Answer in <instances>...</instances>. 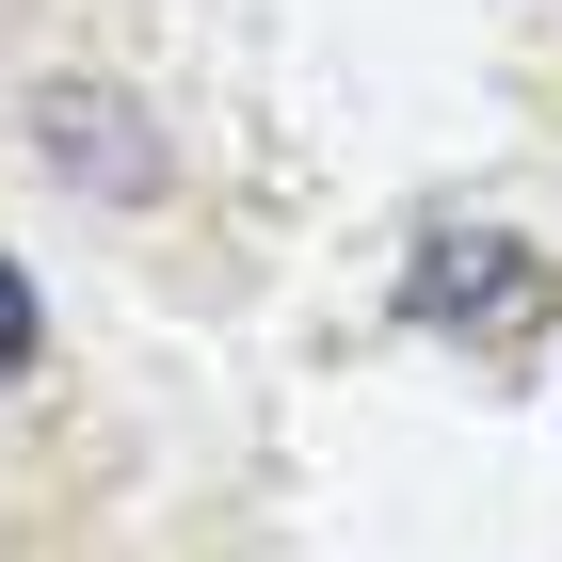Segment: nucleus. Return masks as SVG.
I'll list each match as a JSON object with an SVG mask.
<instances>
[{
	"instance_id": "obj_3",
	"label": "nucleus",
	"mask_w": 562,
	"mask_h": 562,
	"mask_svg": "<svg viewBox=\"0 0 562 562\" xmlns=\"http://www.w3.org/2000/svg\"><path fill=\"white\" fill-rule=\"evenodd\" d=\"M33 338H48V305H33V273L0 258V386H16V370H33Z\"/></svg>"
},
{
	"instance_id": "obj_2",
	"label": "nucleus",
	"mask_w": 562,
	"mask_h": 562,
	"mask_svg": "<svg viewBox=\"0 0 562 562\" xmlns=\"http://www.w3.org/2000/svg\"><path fill=\"white\" fill-rule=\"evenodd\" d=\"M33 161L65 177V193H97V210H145V193L177 177V161H161V130H145L113 81H48V97H33Z\"/></svg>"
},
{
	"instance_id": "obj_1",
	"label": "nucleus",
	"mask_w": 562,
	"mask_h": 562,
	"mask_svg": "<svg viewBox=\"0 0 562 562\" xmlns=\"http://www.w3.org/2000/svg\"><path fill=\"white\" fill-rule=\"evenodd\" d=\"M402 322L418 338H530L547 322V258H530L515 225H434L418 258H402Z\"/></svg>"
}]
</instances>
